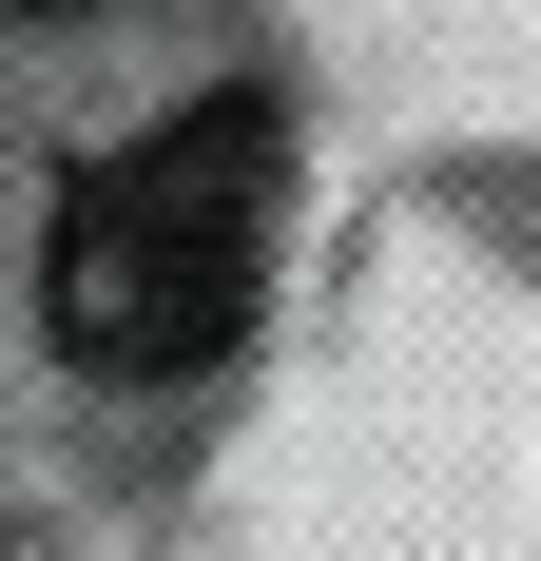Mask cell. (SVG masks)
<instances>
[{
	"label": "cell",
	"mask_w": 541,
	"mask_h": 561,
	"mask_svg": "<svg viewBox=\"0 0 541 561\" xmlns=\"http://www.w3.org/2000/svg\"><path fill=\"white\" fill-rule=\"evenodd\" d=\"M0 20H78V0H0Z\"/></svg>",
	"instance_id": "obj_2"
},
{
	"label": "cell",
	"mask_w": 541,
	"mask_h": 561,
	"mask_svg": "<svg viewBox=\"0 0 541 561\" xmlns=\"http://www.w3.org/2000/svg\"><path fill=\"white\" fill-rule=\"evenodd\" d=\"M290 232V116L270 98H174L156 136H116L39 232V330L97 388H194L270 290Z\"/></svg>",
	"instance_id": "obj_1"
}]
</instances>
